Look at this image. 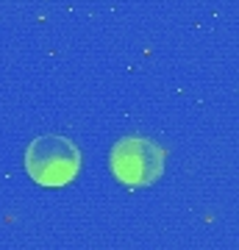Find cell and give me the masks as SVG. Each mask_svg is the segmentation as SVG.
<instances>
[{
  "instance_id": "6da1fadb",
  "label": "cell",
  "mask_w": 239,
  "mask_h": 250,
  "mask_svg": "<svg viewBox=\"0 0 239 250\" xmlns=\"http://www.w3.org/2000/svg\"><path fill=\"white\" fill-rule=\"evenodd\" d=\"M81 170V150L62 134L36 136L25 150V172L47 189L67 187Z\"/></svg>"
},
{
  "instance_id": "7a4b0ae2",
  "label": "cell",
  "mask_w": 239,
  "mask_h": 250,
  "mask_svg": "<svg viewBox=\"0 0 239 250\" xmlns=\"http://www.w3.org/2000/svg\"><path fill=\"white\" fill-rule=\"evenodd\" d=\"M109 164L125 187H151L164 172V147L145 136H125L111 147Z\"/></svg>"
}]
</instances>
